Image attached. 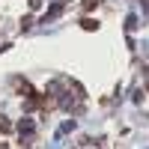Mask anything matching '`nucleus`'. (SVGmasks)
<instances>
[{"label":"nucleus","instance_id":"obj_1","mask_svg":"<svg viewBox=\"0 0 149 149\" xmlns=\"http://www.w3.org/2000/svg\"><path fill=\"white\" fill-rule=\"evenodd\" d=\"M95 3H98V0H84V6H86V9H93Z\"/></svg>","mask_w":149,"mask_h":149}]
</instances>
